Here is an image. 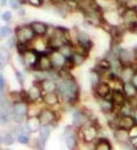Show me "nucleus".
<instances>
[{"instance_id":"obj_1","label":"nucleus","mask_w":137,"mask_h":150,"mask_svg":"<svg viewBox=\"0 0 137 150\" xmlns=\"http://www.w3.org/2000/svg\"><path fill=\"white\" fill-rule=\"evenodd\" d=\"M57 93L63 100L70 104L75 103L79 99V86L74 77L67 79H60L57 81Z\"/></svg>"},{"instance_id":"obj_2","label":"nucleus","mask_w":137,"mask_h":150,"mask_svg":"<svg viewBox=\"0 0 137 150\" xmlns=\"http://www.w3.org/2000/svg\"><path fill=\"white\" fill-rule=\"evenodd\" d=\"M14 35L17 38V41L21 44H30L36 39V33L32 30L31 24H23L17 26L15 29Z\"/></svg>"},{"instance_id":"obj_3","label":"nucleus","mask_w":137,"mask_h":150,"mask_svg":"<svg viewBox=\"0 0 137 150\" xmlns=\"http://www.w3.org/2000/svg\"><path fill=\"white\" fill-rule=\"evenodd\" d=\"M39 57H40V53L33 48H30L29 50H26L24 54L18 56L22 67L27 68V69H32V70L37 69Z\"/></svg>"},{"instance_id":"obj_4","label":"nucleus","mask_w":137,"mask_h":150,"mask_svg":"<svg viewBox=\"0 0 137 150\" xmlns=\"http://www.w3.org/2000/svg\"><path fill=\"white\" fill-rule=\"evenodd\" d=\"M121 21L126 25V28L131 31H137V8H124L121 13Z\"/></svg>"},{"instance_id":"obj_5","label":"nucleus","mask_w":137,"mask_h":150,"mask_svg":"<svg viewBox=\"0 0 137 150\" xmlns=\"http://www.w3.org/2000/svg\"><path fill=\"white\" fill-rule=\"evenodd\" d=\"M29 102L25 101H20V102H14L13 103V111H12V118L18 124L22 123L23 117H26L29 113Z\"/></svg>"},{"instance_id":"obj_6","label":"nucleus","mask_w":137,"mask_h":150,"mask_svg":"<svg viewBox=\"0 0 137 150\" xmlns=\"http://www.w3.org/2000/svg\"><path fill=\"white\" fill-rule=\"evenodd\" d=\"M26 92H27V102L29 103H37L40 100L42 101L44 91H42L41 84L39 81H34Z\"/></svg>"},{"instance_id":"obj_7","label":"nucleus","mask_w":137,"mask_h":150,"mask_svg":"<svg viewBox=\"0 0 137 150\" xmlns=\"http://www.w3.org/2000/svg\"><path fill=\"white\" fill-rule=\"evenodd\" d=\"M81 138L85 143H91L96 141L97 135H98V128L96 127L95 124H89L85 125L81 129Z\"/></svg>"},{"instance_id":"obj_8","label":"nucleus","mask_w":137,"mask_h":150,"mask_svg":"<svg viewBox=\"0 0 137 150\" xmlns=\"http://www.w3.org/2000/svg\"><path fill=\"white\" fill-rule=\"evenodd\" d=\"M40 123L42 126H50L51 124H54L57 119V113L54 110H51L50 108H44L41 109L40 113L38 115Z\"/></svg>"},{"instance_id":"obj_9","label":"nucleus","mask_w":137,"mask_h":150,"mask_svg":"<svg viewBox=\"0 0 137 150\" xmlns=\"http://www.w3.org/2000/svg\"><path fill=\"white\" fill-rule=\"evenodd\" d=\"M62 139L64 140L66 147L69 150H75L77 148V144H78V138H77V134L72 129L71 126H67L65 128V131L63 132Z\"/></svg>"},{"instance_id":"obj_10","label":"nucleus","mask_w":137,"mask_h":150,"mask_svg":"<svg viewBox=\"0 0 137 150\" xmlns=\"http://www.w3.org/2000/svg\"><path fill=\"white\" fill-rule=\"evenodd\" d=\"M135 125H137V120L134 116H120L115 118V128H124V129H131ZM114 128V129H115Z\"/></svg>"},{"instance_id":"obj_11","label":"nucleus","mask_w":137,"mask_h":150,"mask_svg":"<svg viewBox=\"0 0 137 150\" xmlns=\"http://www.w3.org/2000/svg\"><path fill=\"white\" fill-rule=\"evenodd\" d=\"M93 91L95 92L97 98H100V99H109V100H110L111 93H112V88L106 81H100V84L96 86V88H94Z\"/></svg>"},{"instance_id":"obj_12","label":"nucleus","mask_w":137,"mask_h":150,"mask_svg":"<svg viewBox=\"0 0 137 150\" xmlns=\"http://www.w3.org/2000/svg\"><path fill=\"white\" fill-rule=\"evenodd\" d=\"M54 67H53V63L50 60V56L48 53H42L40 54V57H39V61H38V65L36 70H40V71H44V72H48L50 70H53Z\"/></svg>"},{"instance_id":"obj_13","label":"nucleus","mask_w":137,"mask_h":150,"mask_svg":"<svg viewBox=\"0 0 137 150\" xmlns=\"http://www.w3.org/2000/svg\"><path fill=\"white\" fill-rule=\"evenodd\" d=\"M75 39H77V44L82 46L85 50H87L88 52L91 50L93 42H91V39H90V37H89V35H88L87 32L81 31V30H77Z\"/></svg>"},{"instance_id":"obj_14","label":"nucleus","mask_w":137,"mask_h":150,"mask_svg":"<svg viewBox=\"0 0 137 150\" xmlns=\"http://www.w3.org/2000/svg\"><path fill=\"white\" fill-rule=\"evenodd\" d=\"M110 100L114 103L115 109L119 111V108H120L121 105H124L126 102L128 101V99H127V96L125 95V93H124L121 89H112ZM118 115H119V113H118Z\"/></svg>"},{"instance_id":"obj_15","label":"nucleus","mask_w":137,"mask_h":150,"mask_svg":"<svg viewBox=\"0 0 137 150\" xmlns=\"http://www.w3.org/2000/svg\"><path fill=\"white\" fill-rule=\"evenodd\" d=\"M119 59L124 63V65H129V64H135L136 57L134 54V50H128V48H120L119 50Z\"/></svg>"},{"instance_id":"obj_16","label":"nucleus","mask_w":137,"mask_h":150,"mask_svg":"<svg viewBox=\"0 0 137 150\" xmlns=\"http://www.w3.org/2000/svg\"><path fill=\"white\" fill-rule=\"evenodd\" d=\"M88 123V116L86 112L81 111V110H77L73 112V116H72V124L75 127H84L85 125H87Z\"/></svg>"},{"instance_id":"obj_17","label":"nucleus","mask_w":137,"mask_h":150,"mask_svg":"<svg viewBox=\"0 0 137 150\" xmlns=\"http://www.w3.org/2000/svg\"><path fill=\"white\" fill-rule=\"evenodd\" d=\"M15 133H16V139H17V141H18L20 143H22V144H27V143L30 142V133H31V132L27 129L26 125L18 126V127L16 128Z\"/></svg>"},{"instance_id":"obj_18","label":"nucleus","mask_w":137,"mask_h":150,"mask_svg":"<svg viewBox=\"0 0 137 150\" xmlns=\"http://www.w3.org/2000/svg\"><path fill=\"white\" fill-rule=\"evenodd\" d=\"M50 135V126H41L39 131V138H38V148L40 150H45L46 142Z\"/></svg>"},{"instance_id":"obj_19","label":"nucleus","mask_w":137,"mask_h":150,"mask_svg":"<svg viewBox=\"0 0 137 150\" xmlns=\"http://www.w3.org/2000/svg\"><path fill=\"white\" fill-rule=\"evenodd\" d=\"M42 102L47 107H55L60 103V94L57 92H50V93H44L42 95Z\"/></svg>"},{"instance_id":"obj_20","label":"nucleus","mask_w":137,"mask_h":150,"mask_svg":"<svg viewBox=\"0 0 137 150\" xmlns=\"http://www.w3.org/2000/svg\"><path fill=\"white\" fill-rule=\"evenodd\" d=\"M30 24H31L32 30L34 31L36 36H38V37H44V36L47 35L49 25H47L46 23H44V22H40V21H33Z\"/></svg>"},{"instance_id":"obj_21","label":"nucleus","mask_w":137,"mask_h":150,"mask_svg":"<svg viewBox=\"0 0 137 150\" xmlns=\"http://www.w3.org/2000/svg\"><path fill=\"white\" fill-rule=\"evenodd\" d=\"M137 69L134 68V64H129V65H124L121 72H120V79L122 80V83H129L133 79V76L136 72Z\"/></svg>"},{"instance_id":"obj_22","label":"nucleus","mask_w":137,"mask_h":150,"mask_svg":"<svg viewBox=\"0 0 137 150\" xmlns=\"http://www.w3.org/2000/svg\"><path fill=\"white\" fill-rule=\"evenodd\" d=\"M113 137L115 139V141L119 142L120 144L127 143L130 140L129 131L124 129V128H115V129H113Z\"/></svg>"},{"instance_id":"obj_23","label":"nucleus","mask_w":137,"mask_h":150,"mask_svg":"<svg viewBox=\"0 0 137 150\" xmlns=\"http://www.w3.org/2000/svg\"><path fill=\"white\" fill-rule=\"evenodd\" d=\"M25 125L27 127V129L31 132V133H36L39 132L40 128H41V123H40V119L38 116H31V117H27V120L25 123Z\"/></svg>"},{"instance_id":"obj_24","label":"nucleus","mask_w":137,"mask_h":150,"mask_svg":"<svg viewBox=\"0 0 137 150\" xmlns=\"http://www.w3.org/2000/svg\"><path fill=\"white\" fill-rule=\"evenodd\" d=\"M98 107L104 113H113L115 110V105L109 99H100L98 98Z\"/></svg>"},{"instance_id":"obj_25","label":"nucleus","mask_w":137,"mask_h":150,"mask_svg":"<svg viewBox=\"0 0 137 150\" xmlns=\"http://www.w3.org/2000/svg\"><path fill=\"white\" fill-rule=\"evenodd\" d=\"M122 92L125 93V95L127 96L128 100L137 99V88L133 85L131 81H129V83H124Z\"/></svg>"},{"instance_id":"obj_26","label":"nucleus","mask_w":137,"mask_h":150,"mask_svg":"<svg viewBox=\"0 0 137 150\" xmlns=\"http://www.w3.org/2000/svg\"><path fill=\"white\" fill-rule=\"evenodd\" d=\"M40 84H41V87H42L44 93L57 92V88H58V86H57V81H55V80H53V79L47 78V79L40 81Z\"/></svg>"},{"instance_id":"obj_27","label":"nucleus","mask_w":137,"mask_h":150,"mask_svg":"<svg viewBox=\"0 0 137 150\" xmlns=\"http://www.w3.org/2000/svg\"><path fill=\"white\" fill-rule=\"evenodd\" d=\"M58 50L63 54V56H65L67 60H71V57L74 54V44L72 42H66L63 46H61Z\"/></svg>"},{"instance_id":"obj_28","label":"nucleus","mask_w":137,"mask_h":150,"mask_svg":"<svg viewBox=\"0 0 137 150\" xmlns=\"http://www.w3.org/2000/svg\"><path fill=\"white\" fill-rule=\"evenodd\" d=\"M135 108H136V107L133 105V102H130V100H128L124 105H121V107L119 108L118 113H119L120 116H133Z\"/></svg>"},{"instance_id":"obj_29","label":"nucleus","mask_w":137,"mask_h":150,"mask_svg":"<svg viewBox=\"0 0 137 150\" xmlns=\"http://www.w3.org/2000/svg\"><path fill=\"white\" fill-rule=\"evenodd\" d=\"M94 69H96L100 74H102V72H106V71H110V70H111V61H110L109 59H106V57L100 59Z\"/></svg>"},{"instance_id":"obj_30","label":"nucleus","mask_w":137,"mask_h":150,"mask_svg":"<svg viewBox=\"0 0 137 150\" xmlns=\"http://www.w3.org/2000/svg\"><path fill=\"white\" fill-rule=\"evenodd\" d=\"M89 80H90V85L91 88H96V86L100 84V74L96 70V69H93L90 72H89Z\"/></svg>"},{"instance_id":"obj_31","label":"nucleus","mask_w":137,"mask_h":150,"mask_svg":"<svg viewBox=\"0 0 137 150\" xmlns=\"http://www.w3.org/2000/svg\"><path fill=\"white\" fill-rule=\"evenodd\" d=\"M94 150H112V146L107 139H98L95 143Z\"/></svg>"},{"instance_id":"obj_32","label":"nucleus","mask_w":137,"mask_h":150,"mask_svg":"<svg viewBox=\"0 0 137 150\" xmlns=\"http://www.w3.org/2000/svg\"><path fill=\"white\" fill-rule=\"evenodd\" d=\"M86 59H87L86 54H82V53H79V52H74L73 56L71 57V62L73 63L74 67H79V65H82L85 63Z\"/></svg>"},{"instance_id":"obj_33","label":"nucleus","mask_w":137,"mask_h":150,"mask_svg":"<svg viewBox=\"0 0 137 150\" xmlns=\"http://www.w3.org/2000/svg\"><path fill=\"white\" fill-rule=\"evenodd\" d=\"M9 59H11L9 50L2 46L1 50H0V64H1V68H4L7 63L9 62Z\"/></svg>"},{"instance_id":"obj_34","label":"nucleus","mask_w":137,"mask_h":150,"mask_svg":"<svg viewBox=\"0 0 137 150\" xmlns=\"http://www.w3.org/2000/svg\"><path fill=\"white\" fill-rule=\"evenodd\" d=\"M15 140L16 139H15L13 133H6L5 135L1 137V142L4 144H6V146H13L14 142H15Z\"/></svg>"},{"instance_id":"obj_35","label":"nucleus","mask_w":137,"mask_h":150,"mask_svg":"<svg viewBox=\"0 0 137 150\" xmlns=\"http://www.w3.org/2000/svg\"><path fill=\"white\" fill-rule=\"evenodd\" d=\"M11 35H12V29L9 26H1V29H0V37H1V39L9 37Z\"/></svg>"},{"instance_id":"obj_36","label":"nucleus","mask_w":137,"mask_h":150,"mask_svg":"<svg viewBox=\"0 0 137 150\" xmlns=\"http://www.w3.org/2000/svg\"><path fill=\"white\" fill-rule=\"evenodd\" d=\"M16 50H17L20 55H22V54H24L26 50H30V47L27 46V44H21V42H18L17 46H16Z\"/></svg>"},{"instance_id":"obj_37","label":"nucleus","mask_w":137,"mask_h":150,"mask_svg":"<svg viewBox=\"0 0 137 150\" xmlns=\"http://www.w3.org/2000/svg\"><path fill=\"white\" fill-rule=\"evenodd\" d=\"M8 4H9V6L12 7L13 9H20L22 0H8Z\"/></svg>"},{"instance_id":"obj_38","label":"nucleus","mask_w":137,"mask_h":150,"mask_svg":"<svg viewBox=\"0 0 137 150\" xmlns=\"http://www.w3.org/2000/svg\"><path fill=\"white\" fill-rule=\"evenodd\" d=\"M17 44H18V41H17V38L15 37V35H14L12 38H9L8 41H7V46H8V48H14V47H16Z\"/></svg>"},{"instance_id":"obj_39","label":"nucleus","mask_w":137,"mask_h":150,"mask_svg":"<svg viewBox=\"0 0 137 150\" xmlns=\"http://www.w3.org/2000/svg\"><path fill=\"white\" fill-rule=\"evenodd\" d=\"M30 6L32 7H41L44 5V1L45 0H25Z\"/></svg>"},{"instance_id":"obj_40","label":"nucleus","mask_w":137,"mask_h":150,"mask_svg":"<svg viewBox=\"0 0 137 150\" xmlns=\"http://www.w3.org/2000/svg\"><path fill=\"white\" fill-rule=\"evenodd\" d=\"M1 18H2L5 22H11V20H12V13L5 12L2 15H1Z\"/></svg>"},{"instance_id":"obj_41","label":"nucleus","mask_w":137,"mask_h":150,"mask_svg":"<svg viewBox=\"0 0 137 150\" xmlns=\"http://www.w3.org/2000/svg\"><path fill=\"white\" fill-rule=\"evenodd\" d=\"M122 150H137V148H135L130 142H127V143H122Z\"/></svg>"},{"instance_id":"obj_42","label":"nucleus","mask_w":137,"mask_h":150,"mask_svg":"<svg viewBox=\"0 0 137 150\" xmlns=\"http://www.w3.org/2000/svg\"><path fill=\"white\" fill-rule=\"evenodd\" d=\"M15 77L17 78L20 85H23V83H24V77H23V75H22L20 71H16V72H15Z\"/></svg>"},{"instance_id":"obj_43","label":"nucleus","mask_w":137,"mask_h":150,"mask_svg":"<svg viewBox=\"0 0 137 150\" xmlns=\"http://www.w3.org/2000/svg\"><path fill=\"white\" fill-rule=\"evenodd\" d=\"M5 86H6V80H5L4 76H0V91H1V93H4Z\"/></svg>"},{"instance_id":"obj_44","label":"nucleus","mask_w":137,"mask_h":150,"mask_svg":"<svg viewBox=\"0 0 137 150\" xmlns=\"http://www.w3.org/2000/svg\"><path fill=\"white\" fill-rule=\"evenodd\" d=\"M129 135H130V138L137 137V125L134 126L131 129H129Z\"/></svg>"},{"instance_id":"obj_45","label":"nucleus","mask_w":137,"mask_h":150,"mask_svg":"<svg viewBox=\"0 0 137 150\" xmlns=\"http://www.w3.org/2000/svg\"><path fill=\"white\" fill-rule=\"evenodd\" d=\"M131 83H133V85L135 86V87L137 88V70L136 72L134 74V76H133V79H131Z\"/></svg>"},{"instance_id":"obj_46","label":"nucleus","mask_w":137,"mask_h":150,"mask_svg":"<svg viewBox=\"0 0 137 150\" xmlns=\"http://www.w3.org/2000/svg\"><path fill=\"white\" fill-rule=\"evenodd\" d=\"M129 142L135 147V148H137V137H134V138H130V140H129Z\"/></svg>"},{"instance_id":"obj_47","label":"nucleus","mask_w":137,"mask_h":150,"mask_svg":"<svg viewBox=\"0 0 137 150\" xmlns=\"http://www.w3.org/2000/svg\"><path fill=\"white\" fill-rule=\"evenodd\" d=\"M133 116L135 117V119L137 120V108H135V110H134V113H133Z\"/></svg>"},{"instance_id":"obj_48","label":"nucleus","mask_w":137,"mask_h":150,"mask_svg":"<svg viewBox=\"0 0 137 150\" xmlns=\"http://www.w3.org/2000/svg\"><path fill=\"white\" fill-rule=\"evenodd\" d=\"M133 50H134V54H135V57H136V61H137V46Z\"/></svg>"},{"instance_id":"obj_49","label":"nucleus","mask_w":137,"mask_h":150,"mask_svg":"<svg viewBox=\"0 0 137 150\" xmlns=\"http://www.w3.org/2000/svg\"><path fill=\"white\" fill-rule=\"evenodd\" d=\"M7 1H8V0H1V6H5V5L7 4Z\"/></svg>"}]
</instances>
